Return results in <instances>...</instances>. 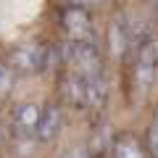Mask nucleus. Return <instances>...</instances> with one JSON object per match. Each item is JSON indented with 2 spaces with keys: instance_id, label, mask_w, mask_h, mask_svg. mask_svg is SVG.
<instances>
[{
  "instance_id": "obj_1",
  "label": "nucleus",
  "mask_w": 158,
  "mask_h": 158,
  "mask_svg": "<svg viewBox=\"0 0 158 158\" xmlns=\"http://www.w3.org/2000/svg\"><path fill=\"white\" fill-rule=\"evenodd\" d=\"M63 61L71 71L82 74V77H92V74L103 71L100 61V48H98L95 37L92 40H66L63 45Z\"/></svg>"
},
{
  "instance_id": "obj_2",
  "label": "nucleus",
  "mask_w": 158,
  "mask_h": 158,
  "mask_svg": "<svg viewBox=\"0 0 158 158\" xmlns=\"http://www.w3.org/2000/svg\"><path fill=\"white\" fill-rule=\"evenodd\" d=\"M158 77V34H145L137 45L135 56V87L145 95Z\"/></svg>"
},
{
  "instance_id": "obj_3",
  "label": "nucleus",
  "mask_w": 158,
  "mask_h": 158,
  "mask_svg": "<svg viewBox=\"0 0 158 158\" xmlns=\"http://www.w3.org/2000/svg\"><path fill=\"white\" fill-rule=\"evenodd\" d=\"M53 61V50L45 45V42H21V45L13 48L11 53V63L13 69L24 74H37V71H45Z\"/></svg>"
},
{
  "instance_id": "obj_4",
  "label": "nucleus",
  "mask_w": 158,
  "mask_h": 158,
  "mask_svg": "<svg viewBox=\"0 0 158 158\" xmlns=\"http://www.w3.org/2000/svg\"><path fill=\"white\" fill-rule=\"evenodd\" d=\"M37 118H40V106L34 103H21L11 116V127L16 140L21 142H34V129H37Z\"/></svg>"
},
{
  "instance_id": "obj_5",
  "label": "nucleus",
  "mask_w": 158,
  "mask_h": 158,
  "mask_svg": "<svg viewBox=\"0 0 158 158\" xmlns=\"http://www.w3.org/2000/svg\"><path fill=\"white\" fill-rule=\"evenodd\" d=\"M63 127V111L56 103H48L45 108H40L37 129H34V142H53Z\"/></svg>"
},
{
  "instance_id": "obj_6",
  "label": "nucleus",
  "mask_w": 158,
  "mask_h": 158,
  "mask_svg": "<svg viewBox=\"0 0 158 158\" xmlns=\"http://www.w3.org/2000/svg\"><path fill=\"white\" fill-rule=\"evenodd\" d=\"M61 100L74 108H87V77L66 69L61 77Z\"/></svg>"
},
{
  "instance_id": "obj_7",
  "label": "nucleus",
  "mask_w": 158,
  "mask_h": 158,
  "mask_svg": "<svg viewBox=\"0 0 158 158\" xmlns=\"http://www.w3.org/2000/svg\"><path fill=\"white\" fill-rule=\"evenodd\" d=\"M63 32H66V40H92L90 13L82 6L66 8L63 11Z\"/></svg>"
},
{
  "instance_id": "obj_8",
  "label": "nucleus",
  "mask_w": 158,
  "mask_h": 158,
  "mask_svg": "<svg viewBox=\"0 0 158 158\" xmlns=\"http://www.w3.org/2000/svg\"><path fill=\"white\" fill-rule=\"evenodd\" d=\"M111 156L113 158H145V148L132 132H121L111 142Z\"/></svg>"
},
{
  "instance_id": "obj_9",
  "label": "nucleus",
  "mask_w": 158,
  "mask_h": 158,
  "mask_svg": "<svg viewBox=\"0 0 158 158\" xmlns=\"http://www.w3.org/2000/svg\"><path fill=\"white\" fill-rule=\"evenodd\" d=\"M129 42H132V32H129V21L124 16H116L111 24V50L116 53L118 58L129 50Z\"/></svg>"
},
{
  "instance_id": "obj_10",
  "label": "nucleus",
  "mask_w": 158,
  "mask_h": 158,
  "mask_svg": "<svg viewBox=\"0 0 158 158\" xmlns=\"http://www.w3.org/2000/svg\"><path fill=\"white\" fill-rule=\"evenodd\" d=\"M148 156L150 158H158V113L153 116L150 121V129H148V145H145Z\"/></svg>"
},
{
  "instance_id": "obj_11",
  "label": "nucleus",
  "mask_w": 158,
  "mask_h": 158,
  "mask_svg": "<svg viewBox=\"0 0 158 158\" xmlns=\"http://www.w3.org/2000/svg\"><path fill=\"white\" fill-rule=\"evenodd\" d=\"M11 69H6L3 63H0V95H6L8 90H11Z\"/></svg>"
},
{
  "instance_id": "obj_12",
  "label": "nucleus",
  "mask_w": 158,
  "mask_h": 158,
  "mask_svg": "<svg viewBox=\"0 0 158 158\" xmlns=\"http://www.w3.org/2000/svg\"><path fill=\"white\" fill-rule=\"evenodd\" d=\"M61 158H90V150H87V148H71V150H66Z\"/></svg>"
},
{
  "instance_id": "obj_13",
  "label": "nucleus",
  "mask_w": 158,
  "mask_h": 158,
  "mask_svg": "<svg viewBox=\"0 0 158 158\" xmlns=\"http://www.w3.org/2000/svg\"><path fill=\"white\" fill-rule=\"evenodd\" d=\"M92 3H98V0H92Z\"/></svg>"
}]
</instances>
